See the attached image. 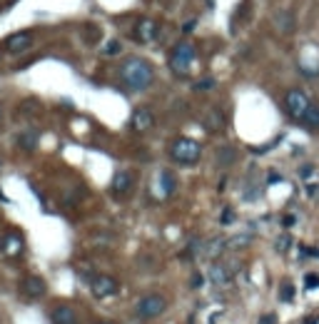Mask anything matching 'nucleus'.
I'll return each mask as SVG.
<instances>
[{
	"label": "nucleus",
	"instance_id": "nucleus-32",
	"mask_svg": "<svg viewBox=\"0 0 319 324\" xmlns=\"http://www.w3.org/2000/svg\"><path fill=\"white\" fill-rule=\"evenodd\" d=\"M260 324H274V314H264L260 319Z\"/></svg>",
	"mask_w": 319,
	"mask_h": 324
},
{
	"label": "nucleus",
	"instance_id": "nucleus-21",
	"mask_svg": "<svg viewBox=\"0 0 319 324\" xmlns=\"http://www.w3.org/2000/svg\"><path fill=\"white\" fill-rule=\"evenodd\" d=\"M160 192H162V195H172L174 192V175L167 172V170L160 175Z\"/></svg>",
	"mask_w": 319,
	"mask_h": 324
},
{
	"label": "nucleus",
	"instance_id": "nucleus-3",
	"mask_svg": "<svg viewBox=\"0 0 319 324\" xmlns=\"http://www.w3.org/2000/svg\"><path fill=\"white\" fill-rule=\"evenodd\" d=\"M195 58H197L195 45L187 43V40H182V43L174 45L172 53H170V70H172L174 75H190V70L195 65Z\"/></svg>",
	"mask_w": 319,
	"mask_h": 324
},
{
	"label": "nucleus",
	"instance_id": "nucleus-19",
	"mask_svg": "<svg viewBox=\"0 0 319 324\" xmlns=\"http://www.w3.org/2000/svg\"><path fill=\"white\" fill-rule=\"evenodd\" d=\"M302 122H304V127L307 130H319V105H309V110L304 113V118H302Z\"/></svg>",
	"mask_w": 319,
	"mask_h": 324
},
{
	"label": "nucleus",
	"instance_id": "nucleus-22",
	"mask_svg": "<svg viewBox=\"0 0 319 324\" xmlns=\"http://www.w3.org/2000/svg\"><path fill=\"white\" fill-rule=\"evenodd\" d=\"M279 299H282V302H292V299H294V287H292V282H285V284H282Z\"/></svg>",
	"mask_w": 319,
	"mask_h": 324
},
{
	"label": "nucleus",
	"instance_id": "nucleus-20",
	"mask_svg": "<svg viewBox=\"0 0 319 324\" xmlns=\"http://www.w3.org/2000/svg\"><path fill=\"white\" fill-rule=\"evenodd\" d=\"M40 110H43L40 100H35V97H28V100H23V102H20V107H18V115H38Z\"/></svg>",
	"mask_w": 319,
	"mask_h": 324
},
{
	"label": "nucleus",
	"instance_id": "nucleus-13",
	"mask_svg": "<svg viewBox=\"0 0 319 324\" xmlns=\"http://www.w3.org/2000/svg\"><path fill=\"white\" fill-rule=\"evenodd\" d=\"M230 279H232V269L227 265H222V262H215V265L209 267V282L212 284H230Z\"/></svg>",
	"mask_w": 319,
	"mask_h": 324
},
{
	"label": "nucleus",
	"instance_id": "nucleus-1",
	"mask_svg": "<svg viewBox=\"0 0 319 324\" xmlns=\"http://www.w3.org/2000/svg\"><path fill=\"white\" fill-rule=\"evenodd\" d=\"M120 80L130 90H147L155 83V70L143 58H127L120 65Z\"/></svg>",
	"mask_w": 319,
	"mask_h": 324
},
{
	"label": "nucleus",
	"instance_id": "nucleus-8",
	"mask_svg": "<svg viewBox=\"0 0 319 324\" xmlns=\"http://www.w3.org/2000/svg\"><path fill=\"white\" fill-rule=\"evenodd\" d=\"M157 35H160V28H157V23L152 20V18H140L137 23H135V40L137 43H152V40H157Z\"/></svg>",
	"mask_w": 319,
	"mask_h": 324
},
{
	"label": "nucleus",
	"instance_id": "nucleus-26",
	"mask_svg": "<svg viewBox=\"0 0 319 324\" xmlns=\"http://www.w3.org/2000/svg\"><path fill=\"white\" fill-rule=\"evenodd\" d=\"M304 287H307V290L319 287V274H307V277H304Z\"/></svg>",
	"mask_w": 319,
	"mask_h": 324
},
{
	"label": "nucleus",
	"instance_id": "nucleus-17",
	"mask_svg": "<svg viewBox=\"0 0 319 324\" xmlns=\"http://www.w3.org/2000/svg\"><path fill=\"white\" fill-rule=\"evenodd\" d=\"M234 160H237V150L234 148L225 145V148L217 150V165L220 167H230V165H234Z\"/></svg>",
	"mask_w": 319,
	"mask_h": 324
},
{
	"label": "nucleus",
	"instance_id": "nucleus-25",
	"mask_svg": "<svg viewBox=\"0 0 319 324\" xmlns=\"http://www.w3.org/2000/svg\"><path fill=\"white\" fill-rule=\"evenodd\" d=\"M220 222H222V225H232L234 222V209L232 207H225V209H222V220H220Z\"/></svg>",
	"mask_w": 319,
	"mask_h": 324
},
{
	"label": "nucleus",
	"instance_id": "nucleus-18",
	"mask_svg": "<svg viewBox=\"0 0 319 324\" xmlns=\"http://www.w3.org/2000/svg\"><path fill=\"white\" fill-rule=\"evenodd\" d=\"M204 127H207L209 132L222 130V127H225V118H222V113H220V110H209V113H207V118H204Z\"/></svg>",
	"mask_w": 319,
	"mask_h": 324
},
{
	"label": "nucleus",
	"instance_id": "nucleus-29",
	"mask_svg": "<svg viewBox=\"0 0 319 324\" xmlns=\"http://www.w3.org/2000/svg\"><path fill=\"white\" fill-rule=\"evenodd\" d=\"M294 222H297L294 214H285V217H282V225H285V227H294Z\"/></svg>",
	"mask_w": 319,
	"mask_h": 324
},
{
	"label": "nucleus",
	"instance_id": "nucleus-10",
	"mask_svg": "<svg viewBox=\"0 0 319 324\" xmlns=\"http://www.w3.org/2000/svg\"><path fill=\"white\" fill-rule=\"evenodd\" d=\"M152 125H155V115H152L150 107H137V110L132 113V118H130V127H132L135 132H147Z\"/></svg>",
	"mask_w": 319,
	"mask_h": 324
},
{
	"label": "nucleus",
	"instance_id": "nucleus-5",
	"mask_svg": "<svg viewBox=\"0 0 319 324\" xmlns=\"http://www.w3.org/2000/svg\"><path fill=\"white\" fill-rule=\"evenodd\" d=\"M309 97H307V92L299 88H292L287 90V95H285V107H287V113H290L294 120H299L302 122V118H304V113L309 110Z\"/></svg>",
	"mask_w": 319,
	"mask_h": 324
},
{
	"label": "nucleus",
	"instance_id": "nucleus-14",
	"mask_svg": "<svg viewBox=\"0 0 319 324\" xmlns=\"http://www.w3.org/2000/svg\"><path fill=\"white\" fill-rule=\"evenodd\" d=\"M225 247H227V242H225L222 237H215V239H209V242H202V255L207 260H215V257L222 255Z\"/></svg>",
	"mask_w": 319,
	"mask_h": 324
},
{
	"label": "nucleus",
	"instance_id": "nucleus-27",
	"mask_svg": "<svg viewBox=\"0 0 319 324\" xmlns=\"http://www.w3.org/2000/svg\"><path fill=\"white\" fill-rule=\"evenodd\" d=\"M120 50H122L120 40H113V43H108V45H105V53H108V55H117Z\"/></svg>",
	"mask_w": 319,
	"mask_h": 324
},
{
	"label": "nucleus",
	"instance_id": "nucleus-12",
	"mask_svg": "<svg viewBox=\"0 0 319 324\" xmlns=\"http://www.w3.org/2000/svg\"><path fill=\"white\" fill-rule=\"evenodd\" d=\"M50 319H53V324H78V312L70 304H58V307H53Z\"/></svg>",
	"mask_w": 319,
	"mask_h": 324
},
{
	"label": "nucleus",
	"instance_id": "nucleus-9",
	"mask_svg": "<svg viewBox=\"0 0 319 324\" xmlns=\"http://www.w3.org/2000/svg\"><path fill=\"white\" fill-rule=\"evenodd\" d=\"M20 290H23V295L28 297V299H40V297L48 292V284H45V279H43V277H38V274H28V277L23 279Z\"/></svg>",
	"mask_w": 319,
	"mask_h": 324
},
{
	"label": "nucleus",
	"instance_id": "nucleus-16",
	"mask_svg": "<svg viewBox=\"0 0 319 324\" xmlns=\"http://www.w3.org/2000/svg\"><path fill=\"white\" fill-rule=\"evenodd\" d=\"M130 187H132V175L130 172H115V177H113V192L115 195H125V192H130Z\"/></svg>",
	"mask_w": 319,
	"mask_h": 324
},
{
	"label": "nucleus",
	"instance_id": "nucleus-11",
	"mask_svg": "<svg viewBox=\"0 0 319 324\" xmlns=\"http://www.w3.org/2000/svg\"><path fill=\"white\" fill-rule=\"evenodd\" d=\"M30 43H32V32H28V30L13 32V35L5 38V50H10V53H23V50L30 48Z\"/></svg>",
	"mask_w": 319,
	"mask_h": 324
},
{
	"label": "nucleus",
	"instance_id": "nucleus-35",
	"mask_svg": "<svg viewBox=\"0 0 319 324\" xmlns=\"http://www.w3.org/2000/svg\"><path fill=\"white\" fill-rule=\"evenodd\" d=\"M0 118H3V110H0Z\"/></svg>",
	"mask_w": 319,
	"mask_h": 324
},
{
	"label": "nucleus",
	"instance_id": "nucleus-6",
	"mask_svg": "<svg viewBox=\"0 0 319 324\" xmlns=\"http://www.w3.org/2000/svg\"><path fill=\"white\" fill-rule=\"evenodd\" d=\"M23 249H25L23 235H20V232H15V230H10L8 235L3 237V242H0V252H3L8 260H18V257L23 255Z\"/></svg>",
	"mask_w": 319,
	"mask_h": 324
},
{
	"label": "nucleus",
	"instance_id": "nucleus-7",
	"mask_svg": "<svg viewBox=\"0 0 319 324\" xmlns=\"http://www.w3.org/2000/svg\"><path fill=\"white\" fill-rule=\"evenodd\" d=\"M90 290H92V295H95V297L105 299V297L117 295L120 284H117L113 277H108V274H95V277L90 279Z\"/></svg>",
	"mask_w": 319,
	"mask_h": 324
},
{
	"label": "nucleus",
	"instance_id": "nucleus-23",
	"mask_svg": "<svg viewBox=\"0 0 319 324\" xmlns=\"http://www.w3.org/2000/svg\"><path fill=\"white\" fill-rule=\"evenodd\" d=\"M250 239H252L250 235H237L234 239H230V242H227V247H232V249H237V247H244V244H250Z\"/></svg>",
	"mask_w": 319,
	"mask_h": 324
},
{
	"label": "nucleus",
	"instance_id": "nucleus-30",
	"mask_svg": "<svg viewBox=\"0 0 319 324\" xmlns=\"http://www.w3.org/2000/svg\"><path fill=\"white\" fill-rule=\"evenodd\" d=\"M299 172H302V177H304V179H309V175L314 172V167H312V165H304V167H302Z\"/></svg>",
	"mask_w": 319,
	"mask_h": 324
},
{
	"label": "nucleus",
	"instance_id": "nucleus-31",
	"mask_svg": "<svg viewBox=\"0 0 319 324\" xmlns=\"http://www.w3.org/2000/svg\"><path fill=\"white\" fill-rule=\"evenodd\" d=\"M307 195H309V197H317V195H319V185H309V187H307Z\"/></svg>",
	"mask_w": 319,
	"mask_h": 324
},
{
	"label": "nucleus",
	"instance_id": "nucleus-15",
	"mask_svg": "<svg viewBox=\"0 0 319 324\" xmlns=\"http://www.w3.org/2000/svg\"><path fill=\"white\" fill-rule=\"evenodd\" d=\"M38 142H40V135L35 130H25V132L18 135V148L25 150V152H32V150L38 148Z\"/></svg>",
	"mask_w": 319,
	"mask_h": 324
},
{
	"label": "nucleus",
	"instance_id": "nucleus-34",
	"mask_svg": "<svg viewBox=\"0 0 319 324\" xmlns=\"http://www.w3.org/2000/svg\"><path fill=\"white\" fill-rule=\"evenodd\" d=\"M100 324H110V322H100Z\"/></svg>",
	"mask_w": 319,
	"mask_h": 324
},
{
	"label": "nucleus",
	"instance_id": "nucleus-33",
	"mask_svg": "<svg viewBox=\"0 0 319 324\" xmlns=\"http://www.w3.org/2000/svg\"><path fill=\"white\" fill-rule=\"evenodd\" d=\"M202 274H195V279H192V287H202Z\"/></svg>",
	"mask_w": 319,
	"mask_h": 324
},
{
	"label": "nucleus",
	"instance_id": "nucleus-2",
	"mask_svg": "<svg viewBox=\"0 0 319 324\" xmlns=\"http://www.w3.org/2000/svg\"><path fill=\"white\" fill-rule=\"evenodd\" d=\"M170 157L177 165H195L202 157V145L192 137H174L170 145Z\"/></svg>",
	"mask_w": 319,
	"mask_h": 324
},
{
	"label": "nucleus",
	"instance_id": "nucleus-28",
	"mask_svg": "<svg viewBox=\"0 0 319 324\" xmlns=\"http://www.w3.org/2000/svg\"><path fill=\"white\" fill-rule=\"evenodd\" d=\"M277 182H282L279 172H269V175H267V185H277Z\"/></svg>",
	"mask_w": 319,
	"mask_h": 324
},
{
	"label": "nucleus",
	"instance_id": "nucleus-24",
	"mask_svg": "<svg viewBox=\"0 0 319 324\" xmlns=\"http://www.w3.org/2000/svg\"><path fill=\"white\" fill-rule=\"evenodd\" d=\"M290 247H292V235H282L277 239V249H279V252H287Z\"/></svg>",
	"mask_w": 319,
	"mask_h": 324
},
{
	"label": "nucleus",
	"instance_id": "nucleus-4",
	"mask_svg": "<svg viewBox=\"0 0 319 324\" xmlns=\"http://www.w3.org/2000/svg\"><path fill=\"white\" fill-rule=\"evenodd\" d=\"M165 309H167V299H165V297L162 295H147L137 302L135 314H137L140 319H155V317H160Z\"/></svg>",
	"mask_w": 319,
	"mask_h": 324
}]
</instances>
